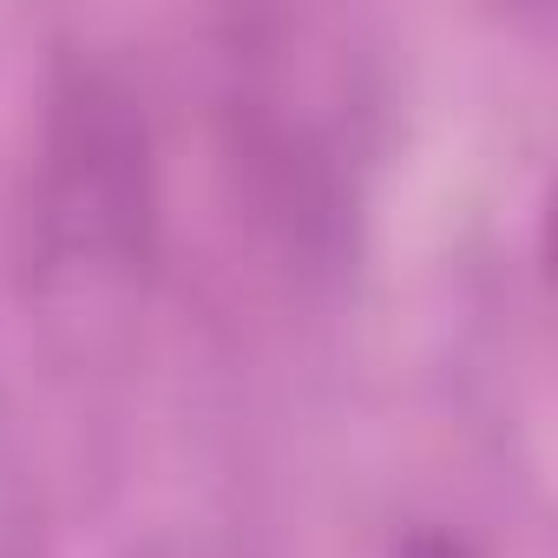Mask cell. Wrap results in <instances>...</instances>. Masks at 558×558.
I'll return each instance as SVG.
<instances>
[{"label": "cell", "instance_id": "1", "mask_svg": "<svg viewBox=\"0 0 558 558\" xmlns=\"http://www.w3.org/2000/svg\"><path fill=\"white\" fill-rule=\"evenodd\" d=\"M151 243V145L132 99L86 73L60 93L40 171V250L73 276H125Z\"/></svg>", "mask_w": 558, "mask_h": 558}]
</instances>
